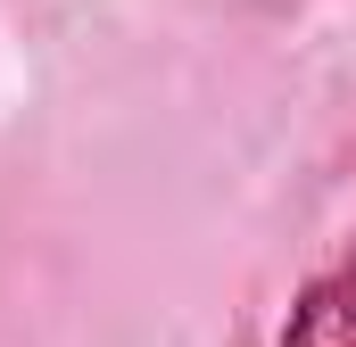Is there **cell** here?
I'll return each instance as SVG.
<instances>
[{
	"label": "cell",
	"instance_id": "1",
	"mask_svg": "<svg viewBox=\"0 0 356 347\" xmlns=\"http://www.w3.org/2000/svg\"><path fill=\"white\" fill-rule=\"evenodd\" d=\"M273 347H356V232H348V248L290 298V323H282Z\"/></svg>",
	"mask_w": 356,
	"mask_h": 347
}]
</instances>
